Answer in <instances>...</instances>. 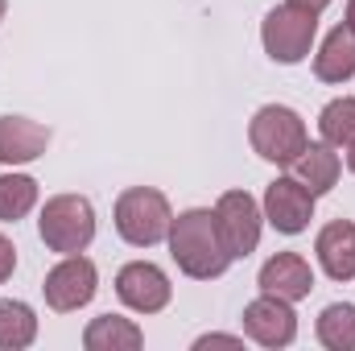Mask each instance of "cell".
<instances>
[{
    "label": "cell",
    "mask_w": 355,
    "mask_h": 351,
    "mask_svg": "<svg viewBox=\"0 0 355 351\" xmlns=\"http://www.w3.org/2000/svg\"><path fill=\"white\" fill-rule=\"evenodd\" d=\"M248 141H252V149H257L265 162H272V166H293V162L302 157V149L310 145L302 116H297L293 108H285V103H265V108L252 116Z\"/></svg>",
    "instance_id": "277c9868"
},
{
    "label": "cell",
    "mask_w": 355,
    "mask_h": 351,
    "mask_svg": "<svg viewBox=\"0 0 355 351\" xmlns=\"http://www.w3.org/2000/svg\"><path fill=\"white\" fill-rule=\"evenodd\" d=\"M50 145V128L25 116H0V166L37 162Z\"/></svg>",
    "instance_id": "7c38bea8"
},
{
    "label": "cell",
    "mask_w": 355,
    "mask_h": 351,
    "mask_svg": "<svg viewBox=\"0 0 355 351\" xmlns=\"http://www.w3.org/2000/svg\"><path fill=\"white\" fill-rule=\"evenodd\" d=\"M244 331L261 348H285L297 335V314H293V306L285 298L265 293V298H257V302L244 306Z\"/></svg>",
    "instance_id": "30bf717a"
},
{
    "label": "cell",
    "mask_w": 355,
    "mask_h": 351,
    "mask_svg": "<svg viewBox=\"0 0 355 351\" xmlns=\"http://www.w3.org/2000/svg\"><path fill=\"white\" fill-rule=\"evenodd\" d=\"M194 348H240V339L236 335H202Z\"/></svg>",
    "instance_id": "7402d4cb"
},
{
    "label": "cell",
    "mask_w": 355,
    "mask_h": 351,
    "mask_svg": "<svg viewBox=\"0 0 355 351\" xmlns=\"http://www.w3.org/2000/svg\"><path fill=\"white\" fill-rule=\"evenodd\" d=\"M314 33H318V12H306L297 4H277L265 12V25H261V42H265L268 58L281 62V67H293L310 54L314 46Z\"/></svg>",
    "instance_id": "5b68a950"
},
{
    "label": "cell",
    "mask_w": 355,
    "mask_h": 351,
    "mask_svg": "<svg viewBox=\"0 0 355 351\" xmlns=\"http://www.w3.org/2000/svg\"><path fill=\"white\" fill-rule=\"evenodd\" d=\"M215 219H219V232H223V244H227L232 261L257 252V244H261V207L248 190H227L215 207Z\"/></svg>",
    "instance_id": "8992f818"
},
{
    "label": "cell",
    "mask_w": 355,
    "mask_h": 351,
    "mask_svg": "<svg viewBox=\"0 0 355 351\" xmlns=\"http://www.w3.org/2000/svg\"><path fill=\"white\" fill-rule=\"evenodd\" d=\"M347 170H352V174H355V141H352V145H347Z\"/></svg>",
    "instance_id": "d4e9b609"
},
{
    "label": "cell",
    "mask_w": 355,
    "mask_h": 351,
    "mask_svg": "<svg viewBox=\"0 0 355 351\" xmlns=\"http://www.w3.org/2000/svg\"><path fill=\"white\" fill-rule=\"evenodd\" d=\"M293 170H297V182H306V186H310V194H327V190H335L343 162H339L335 145H327V141H322V145H306V149H302V157L293 162Z\"/></svg>",
    "instance_id": "2e32d148"
},
{
    "label": "cell",
    "mask_w": 355,
    "mask_h": 351,
    "mask_svg": "<svg viewBox=\"0 0 355 351\" xmlns=\"http://www.w3.org/2000/svg\"><path fill=\"white\" fill-rule=\"evenodd\" d=\"M37 182L29 174H0V223H17L33 211Z\"/></svg>",
    "instance_id": "d6986e66"
},
{
    "label": "cell",
    "mask_w": 355,
    "mask_h": 351,
    "mask_svg": "<svg viewBox=\"0 0 355 351\" xmlns=\"http://www.w3.org/2000/svg\"><path fill=\"white\" fill-rule=\"evenodd\" d=\"M318 132L327 145H352L355 141V99L343 95V99H331L318 116Z\"/></svg>",
    "instance_id": "ffe728a7"
},
{
    "label": "cell",
    "mask_w": 355,
    "mask_h": 351,
    "mask_svg": "<svg viewBox=\"0 0 355 351\" xmlns=\"http://www.w3.org/2000/svg\"><path fill=\"white\" fill-rule=\"evenodd\" d=\"M170 203L162 190L153 186H132L116 198V232L132 244V248H153L170 236Z\"/></svg>",
    "instance_id": "7a4b0ae2"
},
{
    "label": "cell",
    "mask_w": 355,
    "mask_h": 351,
    "mask_svg": "<svg viewBox=\"0 0 355 351\" xmlns=\"http://www.w3.org/2000/svg\"><path fill=\"white\" fill-rule=\"evenodd\" d=\"M318 343L331 351H355V306L335 302L318 314Z\"/></svg>",
    "instance_id": "ac0fdd59"
},
{
    "label": "cell",
    "mask_w": 355,
    "mask_h": 351,
    "mask_svg": "<svg viewBox=\"0 0 355 351\" xmlns=\"http://www.w3.org/2000/svg\"><path fill=\"white\" fill-rule=\"evenodd\" d=\"M4 8H8V0H0V21H4Z\"/></svg>",
    "instance_id": "484cf974"
},
{
    "label": "cell",
    "mask_w": 355,
    "mask_h": 351,
    "mask_svg": "<svg viewBox=\"0 0 355 351\" xmlns=\"http://www.w3.org/2000/svg\"><path fill=\"white\" fill-rule=\"evenodd\" d=\"M314 75L322 83H347L355 75V29L335 25L322 42V50L314 54Z\"/></svg>",
    "instance_id": "5bb4252c"
},
{
    "label": "cell",
    "mask_w": 355,
    "mask_h": 351,
    "mask_svg": "<svg viewBox=\"0 0 355 351\" xmlns=\"http://www.w3.org/2000/svg\"><path fill=\"white\" fill-rule=\"evenodd\" d=\"M318 264L327 268L331 281H352L355 277V223L352 219H335L318 232L314 240Z\"/></svg>",
    "instance_id": "4fadbf2b"
},
{
    "label": "cell",
    "mask_w": 355,
    "mask_h": 351,
    "mask_svg": "<svg viewBox=\"0 0 355 351\" xmlns=\"http://www.w3.org/2000/svg\"><path fill=\"white\" fill-rule=\"evenodd\" d=\"M95 264L87 257H67L62 264H54L50 273H46V285H42V293H46V302H50V310H58V314H71V310H79V306H87L91 298H95Z\"/></svg>",
    "instance_id": "52a82bcc"
},
{
    "label": "cell",
    "mask_w": 355,
    "mask_h": 351,
    "mask_svg": "<svg viewBox=\"0 0 355 351\" xmlns=\"http://www.w3.org/2000/svg\"><path fill=\"white\" fill-rule=\"evenodd\" d=\"M12 268H17V248H12L8 236H0V285L12 277Z\"/></svg>",
    "instance_id": "44dd1931"
},
{
    "label": "cell",
    "mask_w": 355,
    "mask_h": 351,
    "mask_svg": "<svg viewBox=\"0 0 355 351\" xmlns=\"http://www.w3.org/2000/svg\"><path fill=\"white\" fill-rule=\"evenodd\" d=\"M289 4H297V8H306V12H322L331 0H289Z\"/></svg>",
    "instance_id": "603a6c76"
},
{
    "label": "cell",
    "mask_w": 355,
    "mask_h": 351,
    "mask_svg": "<svg viewBox=\"0 0 355 351\" xmlns=\"http://www.w3.org/2000/svg\"><path fill=\"white\" fill-rule=\"evenodd\" d=\"M170 252H174L178 268L186 277H194V281L223 277L227 264H232V252H227L223 232H219V219L207 207L182 211L174 223H170Z\"/></svg>",
    "instance_id": "6da1fadb"
},
{
    "label": "cell",
    "mask_w": 355,
    "mask_h": 351,
    "mask_svg": "<svg viewBox=\"0 0 355 351\" xmlns=\"http://www.w3.org/2000/svg\"><path fill=\"white\" fill-rule=\"evenodd\" d=\"M33 339H37V318H33V310H29L25 302L4 298V302H0V348L21 351V348H29Z\"/></svg>",
    "instance_id": "e0dca14e"
},
{
    "label": "cell",
    "mask_w": 355,
    "mask_h": 351,
    "mask_svg": "<svg viewBox=\"0 0 355 351\" xmlns=\"http://www.w3.org/2000/svg\"><path fill=\"white\" fill-rule=\"evenodd\" d=\"M265 219L277 232H285V236L306 232L310 219H314V194H310V186L297 182V178L268 182L265 186Z\"/></svg>",
    "instance_id": "ba28073f"
},
{
    "label": "cell",
    "mask_w": 355,
    "mask_h": 351,
    "mask_svg": "<svg viewBox=\"0 0 355 351\" xmlns=\"http://www.w3.org/2000/svg\"><path fill=\"white\" fill-rule=\"evenodd\" d=\"M116 293H120V302H124L128 310H137V314H157V310L170 306V277H166L157 264L132 261V264L120 268Z\"/></svg>",
    "instance_id": "9c48e42d"
},
{
    "label": "cell",
    "mask_w": 355,
    "mask_h": 351,
    "mask_svg": "<svg viewBox=\"0 0 355 351\" xmlns=\"http://www.w3.org/2000/svg\"><path fill=\"white\" fill-rule=\"evenodd\" d=\"M347 29H355V0H347V21H343Z\"/></svg>",
    "instance_id": "cb8c5ba5"
},
{
    "label": "cell",
    "mask_w": 355,
    "mask_h": 351,
    "mask_svg": "<svg viewBox=\"0 0 355 351\" xmlns=\"http://www.w3.org/2000/svg\"><path fill=\"white\" fill-rule=\"evenodd\" d=\"M37 232H42V244L50 252L75 257L95 240V211H91V203L83 194H58L42 207Z\"/></svg>",
    "instance_id": "3957f363"
},
{
    "label": "cell",
    "mask_w": 355,
    "mask_h": 351,
    "mask_svg": "<svg viewBox=\"0 0 355 351\" xmlns=\"http://www.w3.org/2000/svg\"><path fill=\"white\" fill-rule=\"evenodd\" d=\"M141 343H145L141 327L132 318H120V314H99L83 331V348L87 351H137Z\"/></svg>",
    "instance_id": "9a60e30c"
},
{
    "label": "cell",
    "mask_w": 355,
    "mask_h": 351,
    "mask_svg": "<svg viewBox=\"0 0 355 351\" xmlns=\"http://www.w3.org/2000/svg\"><path fill=\"white\" fill-rule=\"evenodd\" d=\"M257 285H261V293L285 298V302H302V298H310V289H314V273H310L306 257H297V252H277L272 261H265Z\"/></svg>",
    "instance_id": "8fae6325"
}]
</instances>
